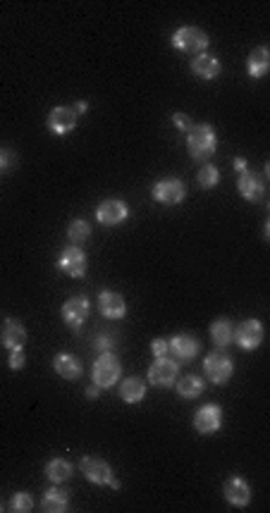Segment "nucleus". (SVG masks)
I'll return each mask as SVG.
<instances>
[{"label":"nucleus","instance_id":"6","mask_svg":"<svg viewBox=\"0 0 270 513\" xmlns=\"http://www.w3.org/2000/svg\"><path fill=\"white\" fill-rule=\"evenodd\" d=\"M89 313H91V304H89V299L84 294L70 296V299L63 304V311H60L63 322L68 327H72V330H79V327L87 322Z\"/></svg>","mask_w":270,"mask_h":513},{"label":"nucleus","instance_id":"18","mask_svg":"<svg viewBox=\"0 0 270 513\" xmlns=\"http://www.w3.org/2000/svg\"><path fill=\"white\" fill-rule=\"evenodd\" d=\"M41 509L45 513H65L70 509V495L63 487H50L43 492L41 499Z\"/></svg>","mask_w":270,"mask_h":513},{"label":"nucleus","instance_id":"33","mask_svg":"<svg viewBox=\"0 0 270 513\" xmlns=\"http://www.w3.org/2000/svg\"><path fill=\"white\" fill-rule=\"evenodd\" d=\"M151 353L156 358H163L168 353V339H153L151 341Z\"/></svg>","mask_w":270,"mask_h":513},{"label":"nucleus","instance_id":"38","mask_svg":"<svg viewBox=\"0 0 270 513\" xmlns=\"http://www.w3.org/2000/svg\"><path fill=\"white\" fill-rule=\"evenodd\" d=\"M0 170H3V153H0Z\"/></svg>","mask_w":270,"mask_h":513},{"label":"nucleus","instance_id":"5","mask_svg":"<svg viewBox=\"0 0 270 513\" xmlns=\"http://www.w3.org/2000/svg\"><path fill=\"white\" fill-rule=\"evenodd\" d=\"M173 45L180 53H189V55H201L208 48V34L201 31L199 26H180L173 36Z\"/></svg>","mask_w":270,"mask_h":513},{"label":"nucleus","instance_id":"14","mask_svg":"<svg viewBox=\"0 0 270 513\" xmlns=\"http://www.w3.org/2000/svg\"><path fill=\"white\" fill-rule=\"evenodd\" d=\"M222 495H225V502L230 506L244 509V506L252 502V485H249L244 478H230L225 487H222Z\"/></svg>","mask_w":270,"mask_h":513},{"label":"nucleus","instance_id":"2","mask_svg":"<svg viewBox=\"0 0 270 513\" xmlns=\"http://www.w3.org/2000/svg\"><path fill=\"white\" fill-rule=\"evenodd\" d=\"M120 377H122L120 358L113 356V353H101V356L96 358L94 368H91V380H94V385H98L101 390H108V387H115Z\"/></svg>","mask_w":270,"mask_h":513},{"label":"nucleus","instance_id":"20","mask_svg":"<svg viewBox=\"0 0 270 513\" xmlns=\"http://www.w3.org/2000/svg\"><path fill=\"white\" fill-rule=\"evenodd\" d=\"M26 344V330L24 325L15 318H8L5 320V327H3V346L5 348H24Z\"/></svg>","mask_w":270,"mask_h":513},{"label":"nucleus","instance_id":"15","mask_svg":"<svg viewBox=\"0 0 270 513\" xmlns=\"http://www.w3.org/2000/svg\"><path fill=\"white\" fill-rule=\"evenodd\" d=\"M98 306H101V313L110 320H122L127 315V304H124V296L113 292V289H103L98 294Z\"/></svg>","mask_w":270,"mask_h":513},{"label":"nucleus","instance_id":"12","mask_svg":"<svg viewBox=\"0 0 270 513\" xmlns=\"http://www.w3.org/2000/svg\"><path fill=\"white\" fill-rule=\"evenodd\" d=\"M222 425V409L218 404H206L196 411L194 416V430L199 435H215Z\"/></svg>","mask_w":270,"mask_h":513},{"label":"nucleus","instance_id":"29","mask_svg":"<svg viewBox=\"0 0 270 513\" xmlns=\"http://www.w3.org/2000/svg\"><path fill=\"white\" fill-rule=\"evenodd\" d=\"M10 509L15 513H29L31 509H34V497H31L29 492H17L10 502Z\"/></svg>","mask_w":270,"mask_h":513},{"label":"nucleus","instance_id":"17","mask_svg":"<svg viewBox=\"0 0 270 513\" xmlns=\"http://www.w3.org/2000/svg\"><path fill=\"white\" fill-rule=\"evenodd\" d=\"M199 339L189 337V334H177L168 341V353H175V358L180 360H192L196 358V353H199Z\"/></svg>","mask_w":270,"mask_h":513},{"label":"nucleus","instance_id":"39","mask_svg":"<svg viewBox=\"0 0 270 513\" xmlns=\"http://www.w3.org/2000/svg\"><path fill=\"white\" fill-rule=\"evenodd\" d=\"M0 511H3V506H0Z\"/></svg>","mask_w":270,"mask_h":513},{"label":"nucleus","instance_id":"30","mask_svg":"<svg viewBox=\"0 0 270 513\" xmlns=\"http://www.w3.org/2000/svg\"><path fill=\"white\" fill-rule=\"evenodd\" d=\"M94 348L98 353H113V348H115V337L110 332H103V334H98L96 341H94Z\"/></svg>","mask_w":270,"mask_h":513},{"label":"nucleus","instance_id":"8","mask_svg":"<svg viewBox=\"0 0 270 513\" xmlns=\"http://www.w3.org/2000/svg\"><path fill=\"white\" fill-rule=\"evenodd\" d=\"M58 270L68 275V277L82 280L84 275H87V253L79 246L70 244L68 248H63L60 258H58Z\"/></svg>","mask_w":270,"mask_h":513},{"label":"nucleus","instance_id":"35","mask_svg":"<svg viewBox=\"0 0 270 513\" xmlns=\"http://www.w3.org/2000/svg\"><path fill=\"white\" fill-rule=\"evenodd\" d=\"M101 397V387L98 385H91L89 390H87V399H98Z\"/></svg>","mask_w":270,"mask_h":513},{"label":"nucleus","instance_id":"1","mask_svg":"<svg viewBox=\"0 0 270 513\" xmlns=\"http://www.w3.org/2000/svg\"><path fill=\"white\" fill-rule=\"evenodd\" d=\"M218 148V136L210 124H194L187 131V153L196 162H206Z\"/></svg>","mask_w":270,"mask_h":513},{"label":"nucleus","instance_id":"24","mask_svg":"<svg viewBox=\"0 0 270 513\" xmlns=\"http://www.w3.org/2000/svg\"><path fill=\"white\" fill-rule=\"evenodd\" d=\"M146 397V382L141 377H127L120 382V399L127 404H136Z\"/></svg>","mask_w":270,"mask_h":513},{"label":"nucleus","instance_id":"9","mask_svg":"<svg viewBox=\"0 0 270 513\" xmlns=\"http://www.w3.org/2000/svg\"><path fill=\"white\" fill-rule=\"evenodd\" d=\"M129 218V208L122 199H105L96 208V220L103 227H117Z\"/></svg>","mask_w":270,"mask_h":513},{"label":"nucleus","instance_id":"34","mask_svg":"<svg viewBox=\"0 0 270 513\" xmlns=\"http://www.w3.org/2000/svg\"><path fill=\"white\" fill-rule=\"evenodd\" d=\"M15 153H12V150H3V167H12L15 165Z\"/></svg>","mask_w":270,"mask_h":513},{"label":"nucleus","instance_id":"11","mask_svg":"<svg viewBox=\"0 0 270 513\" xmlns=\"http://www.w3.org/2000/svg\"><path fill=\"white\" fill-rule=\"evenodd\" d=\"M232 341H237L242 348H247V351H254V348H259L261 346V341H263V325H261V320H244V322H239V325L232 330Z\"/></svg>","mask_w":270,"mask_h":513},{"label":"nucleus","instance_id":"27","mask_svg":"<svg viewBox=\"0 0 270 513\" xmlns=\"http://www.w3.org/2000/svg\"><path fill=\"white\" fill-rule=\"evenodd\" d=\"M89 236H91V225L84 218H77V220L70 222L68 239H70L72 246H82L84 241H89Z\"/></svg>","mask_w":270,"mask_h":513},{"label":"nucleus","instance_id":"7","mask_svg":"<svg viewBox=\"0 0 270 513\" xmlns=\"http://www.w3.org/2000/svg\"><path fill=\"white\" fill-rule=\"evenodd\" d=\"M184 196H187V187L177 177H166V180H161L153 187V199L161 206H180Z\"/></svg>","mask_w":270,"mask_h":513},{"label":"nucleus","instance_id":"32","mask_svg":"<svg viewBox=\"0 0 270 513\" xmlns=\"http://www.w3.org/2000/svg\"><path fill=\"white\" fill-rule=\"evenodd\" d=\"M173 124H175V127L180 129V131H184V134H187V131L194 127L192 117L184 115V113H175V115H173Z\"/></svg>","mask_w":270,"mask_h":513},{"label":"nucleus","instance_id":"22","mask_svg":"<svg viewBox=\"0 0 270 513\" xmlns=\"http://www.w3.org/2000/svg\"><path fill=\"white\" fill-rule=\"evenodd\" d=\"M53 368L63 380H79V375H82V363L72 353H58L53 358Z\"/></svg>","mask_w":270,"mask_h":513},{"label":"nucleus","instance_id":"25","mask_svg":"<svg viewBox=\"0 0 270 513\" xmlns=\"http://www.w3.org/2000/svg\"><path fill=\"white\" fill-rule=\"evenodd\" d=\"M72 473H75V468H72V463L65 461V458H53V461H48V465H45V478H48L53 485L68 482Z\"/></svg>","mask_w":270,"mask_h":513},{"label":"nucleus","instance_id":"23","mask_svg":"<svg viewBox=\"0 0 270 513\" xmlns=\"http://www.w3.org/2000/svg\"><path fill=\"white\" fill-rule=\"evenodd\" d=\"M203 392H206V382L199 375H184V377L177 380V394L182 399H199Z\"/></svg>","mask_w":270,"mask_h":513},{"label":"nucleus","instance_id":"3","mask_svg":"<svg viewBox=\"0 0 270 513\" xmlns=\"http://www.w3.org/2000/svg\"><path fill=\"white\" fill-rule=\"evenodd\" d=\"M203 373L208 375V380L213 385H227L234 373V360L227 356L225 348L210 351L208 356L203 358Z\"/></svg>","mask_w":270,"mask_h":513},{"label":"nucleus","instance_id":"26","mask_svg":"<svg viewBox=\"0 0 270 513\" xmlns=\"http://www.w3.org/2000/svg\"><path fill=\"white\" fill-rule=\"evenodd\" d=\"M232 322L227 318H218L215 322H210V339L218 348H225L232 344Z\"/></svg>","mask_w":270,"mask_h":513},{"label":"nucleus","instance_id":"19","mask_svg":"<svg viewBox=\"0 0 270 513\" xmlns=\"http://www.w3.org/2000/svg\"><path fill=\"white\" fill-rule=\"evenodd\" d=\"M192 72L199 79H215L222 72V65L218 57H213V55H208V53H201V55H196L194 60H192Z\"/></svg>","mask_w":270,"mask_h":513},{"label":"nucleus","instance_id":"13","mask_svg":"<svg viewBox=\"0 0 270 513\" xmlns=\"http://www.w3.org/2000/svg\"><path fill=\"white\" fill-rule=\"evenodd\" d=\"M77 120H79V117H77L75 110L58 105V108H53L48 113V120H45V124H48V129L55 136H65V134H70V131L77 127Z\"/></svg>","mask_w":270,"mask_h":513},{"label":"nucleus","instance_id":"4","mask_svg":"<svg viewBox=\"0 0 270 513\" xmlns=\"http://www.w3.org/2000/svg\"><path fill=\"white\" fill-rule=\"evenodd\" d=\"M79 470L84 473V478H87L89 482L108 485V487H113V490H120V480L113 478V468H110V463L103 461V458L84 456L82 461H79Z\"/></svg>","mask_w":270,"mask_h":513},{"label":"nucleus","instance_id":"16","mask_svg":"<svg viewBox=\"0 0 270 513\" xmlns=\"http://www.w3.org/2000/svg\"><path fill=\"white\" fill-rule=\"evenodd\" d=\"M237 189H239V194L244 196L247 201H252V203H259V201L266 199V182H263L259 175L249 172V170L239 172Z\"/></svg>","mask_w":270,"mask_h":513},{"label":"nucleus","instance_id":"31","mask_svg":"<svg viewBox=\"0 0 270 513\" xmlns=\"http://www.w3.org/2000/svg\"><path fill=\"white\" fill-rule=\"evenodd\" d=\"M24 365H26L24 348H12V351H10V368H12V370H22Z\"/></svg>","mask_w":270,"mask_h":513},{"label":"nucleus","instance_id":"37","mask_svg":"<svg viewBox=\"0 0 270 513\" xmlns=\"http://www.w3.org/2000/svg\"><path fill=\"white\" fill-rule=\"evenodd\" d=\"M234 167L239 170V172H244V170H249V167H247V160H244V158H242V155H239V158H234Z\"/></svg>","mask_w":270,"mask_h":513},{"label":"nucleus","instance_id":"28","mask_svg":"<svg viewBox=\"0 0 270 513\" xmlns=\"http://www.w3.org/2000/svg\"><path fill=\"white\" fill-rule=\"evenodd\" d=\"M196 180H199V187L201 189H215L220 182V170L215 165H201L199 175H196Z\"/></svg>","mask_w":270,"mask_h":513},{"label":"nucleus","instance_id":"36","mask_svg":"<svg viewBox=\"0 0 270 513\" xmlns=\"http://www.w3.org/2000/svg\"><path fill=\"white\" fill-rule=\"evenodd\" d=\"M87 110H89V103H87V101H79V103L75 105V113H77V117H79V115H84V113H87Z\"/></svg>","mask_w":270,"mask_h":513},{"label":"nucleus","instance_id":"21","mask_svg":"<svg viewBox=\"0 0 270 513\" xmlns=\"http://www.w3.org/2000/svg\"><path fill=\"white\" fill-rule=\"evenodd\" d=\"M268 70H270V53L266 45H259V48L252 50V55H249L247 72L252 79H263L268 75Z\"/></svg>","mask_w":270,"mask_h":513},{"label":"nucleus","instance_id":"10","mask_svg":"<svg viewBox=\"0 0 270 513\" xmlns=\"http://www.w3.org/2000/svg\"><path fill=\"white\" fill-rule=\"evenodd\" d=\"M177 375H180V363L170 358H156L148 368V382L153 387H173L177 382Z\"/></svg>","mask_w":270,"mask_h":513}]
</instances>
